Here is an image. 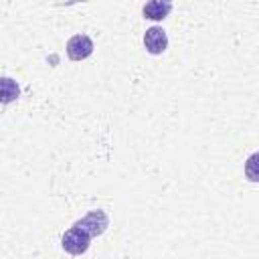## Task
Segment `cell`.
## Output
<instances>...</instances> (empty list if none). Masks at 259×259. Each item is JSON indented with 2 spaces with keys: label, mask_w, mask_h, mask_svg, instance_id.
I'll return each instance as SVG.
<instances>
[{
  "label": "cell",
  "mask_w": 259,
  "mask_h": 259,
  "mask_svg": "<svg viewBox=\"0 0 259 259\" xmlns=\"http://www.w3.org/2000/svg\"><path fill=\"white\" fill-rule=\"evenodd\" d=\"M89 243H91V237L77 225H73L61 239V245L67 253L71 255H83L87 249H89Z\"/></svg>",
  "instance_id": "6da1fadb"
},
{
  "label": "cell",
  "mask_w": 259,
  "mask_h": 259,
  "mask_svg": "<svg viewBox=\"0 0 259 259\" xmlns=\"http://www.w3.org/2000/svg\"><path fill=\"white\" fill-rule=\"evenodd\" d=\"M93 53V40L87 34H75L67 40V55L73 61H83Z\"/></svg>",
  "instance_id": "7a4b0ae2"
},
{
  "label": "cell",
  "mask_w": 259,
  "mask_h": 259,
  "mask_svg": "<svg viewBox=\"0 0 259 259\" xmlns=\"http://www.w3.org/2000/svg\"><path fill=\"white\" fill-rule=\"evenodd\" d=\"M144 47L150 55H162L168 47V36H166V30L160 28V26H152L146 30L144 34Z\"/></svg>",
  "instance_id": "3957f363"
},
{
  "label": "cell",
  "mask_w": 259,
  "mask_h": 259,
  "mask_svg": "<svg viewBox=\"0 0 259 259\" xmlns=\"http://www.w3.org/2000/svg\"><path fill=\"white\" fill-rule=\"evenodd\" d=\"M107 217H105V212L103 210H91L85 219H81L79 223H75L77 227H81L89 237H97V235H101L103 231H105V227H107Z\"/></svg>",
  "instance_id": "277c9868"
},
{
  "label": "cell",
  "mask_w": 259,
  "mask_h": 259,
  "mask_svg": "<svg viewBox=\"0 0 259 259\" xmlns=\"http://www.w3.org/2000/svg\"><path fill=\"white\" fill-rule=\"evenodd\" d=\"M170 10H172V4L170 2H158V0H154V2H148L144 6V16L150 18V20H162V18L168 16Z\"/></svg>",
  "instance_id": "5b68a950"
},
{
  "label": "cell",
  "mask_w": 259,
  "mask_h": 259,
  "mask_svg": "<svg viewBox=\"0 0 259 259\" xmlns=\"http://www.w3.org/2000/svg\"><path fill=\"white\" fill-rule=\"evenodd\" d=\"M245 176L253 182H259V152L251 154L245 162Z\"/></svg>",
  "instance_id": "8992f818"
},
{
  "label": "cell",
  "mask_w": 259,
  "mask_h": 259,
  "mask_svg": "<svg viewBox=\"0 0 259 259\" xmlns=\"http://www.w3.org/2000/svg\"><path fill=\"white\" fill-rule=\"evenodd\" d=\"M14 97H18V85L12 81V79H2V101L8 103L12 101Z\"/></svg>",
  "instance_id": "52a82bcc"
}]
</instances>
